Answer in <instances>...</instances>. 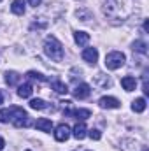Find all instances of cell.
Masks as SVG:
<instances>
[{
	"instance_id": "2e32d148",
	"label": "cell",
	"mask_w": 149,
	"mask_h": 151,
	"mask_svg": "<svg viewBox=\"0 0 149 151\" xmlns=\"http://www.w3.org/2000/svg\"><path fill=\"white\" fill-rule=\"evenodd\" d=\"M132 109L135 111V113H144L146 111V99H135L133 102H132Z\"/></svg>"
},
{
	"instance_id": "f1b7e54d",
	"label": "cell",
	"mask_w": 149,
	"mask_h": 151,
	"mask_svg": "<svg viewBox=\"0 0 149 151\" xmlns=\"http://www.w3.org/2000/svg\"><path fill=\"white\" fill-rule=\"evenodd\" d=\"M27 151H30V150H27Z\"/></svg>"
},
{
	"instance_id": "4316f807",
	"label": "cell",
	"mask_w": 149,
	"mask_h": 151,
	"mask_svg": "<svg viewBox=\"0 0 149 151\" xmlns=\"http://www.w3.org/2000/svg\"><path fill=\"white\" fill-rule=\"evenodd\" d=\"M2 104H4V93L0 91V106H2Z\"/></svg>"
},
{
	"instance_id": "d4e9b609",
	"label": "cell",
	"mask_w": 149,
	"mask_h": 151,
	"mask_svg": "<svg viewBox=\"0 0 149 151\" xmlns=\"http://www.w3.org/2000/svg\"><path fill=\"white\" fill-rule=\"evenodd\" d=\"M144 32H149V21L148 19L144 21Z\"/></svg>"
},
{
	"instance_id": "7c38bea8",
	"label": "cell",
	"mask_w": 149,
	"mask_h": 151,
	"mask_svg": "<svg viewBox=\"0 0 149 151\" xmlns=\"http://www.w3.org/2000/svg\"><path fill=\"white\" fill-rule=\"evenodd\" d=\"M65 114H72L77 119L84 121V119H88V118L91 116V111H90V109H74V111H65Z\"/></svg>"
},
{
	"instance_id": "ffe728a7",
	"label": "cell",
	"mask_w": 149,
	"mask_h": 151,
	"mask_svg": "<svg viewBox=\"0 0 149 151\" xmlns=\"http://www.w3.org/2000/svg\"><path fill=\"white\" fill-rule=\"evenodd\" d=\"M27 77L32 79V81H46V77L40 74V72H35V70H28L27 72Z\"/></svg>"
},
{
	"instance_id": "277c9868",
	"label": "cell",
	"mask_w": 149,
	"mask_h": 151,
	"mask_svg": "<svg viewBox=\"0 0 149 151\" xmlns=\"http://www.w3.org/2000/svg\"><path fill=\"white\" fill-rule=\"evenodd\" d=\"M90 93H91V88H90V84H86V83H81V84H77V86L74 88V97L79 99V100L88 99Z\"/></svg>"
},
{
	"instance_id": "52a82bcc",
	"label": "cell",
	"mask_w": 149,
	"mask_h": 151,
	"mask_svg": "<svg viewBox=\"0 0 149 151\" xmlns=\"http://www.w3.org/2000/svg\"><path fill=\"white\" fill-rule=\"evenodd\" d=\"M82 60L84 62H88V63H91V65H95L97 63V60H98V51L95 49V47H86L84 51H82Z\"/></svg>"
},
{
	"instance_id": "5b68a950",
	"label": "cell",
	"mask_w": 149,
	"mask_h": 151,
	"mask_svg": "<svg viewBox=\"0 0 149 151\" xmlns=\"http://www.w3.org/2000/svg\"><path fill=\"white\" fill-rule=\"evenodd\" d=\"M70 137V128L67 127V125H58L56 127V130H54V139L58 141V142H65L67 139Z\"/></svg>"
},
{
	"instance_id": "ac0fdd59",
	"label": "cell",
	"mask_w": 149,
	"mask_h": 151,
	"mask_svg": "<svg viewBox=\"0 0 149 151\" xmlns=\"http://www.w3.org/2000/svg\"><path fill=\"white\" fill-rule=\"evenodd\" d=\"M30 107L42 111V109H47V104H46L42 99H32V100H30Z\"/></svg>"
},
{
	"instance_id": "30bf717a",
	"label": "cell",
	"mask_w": 149,
	"mask_h": 151,
	"mask_svg": "<svg viewBox=\"0 0 149 151\" xmlns=\"http://www.w3.org/2000/svg\"><path fill=\"white\" fill-rule=\"evenodd\" d=\"M86 132H88V130H86V125H84L82 121H81V123H77L74 128H72V135H74L77 141L84 139V137H86Z\"/></svg>"
},
{
	"instance_id": "3957f363",
	"label": "cell",
	"mask_w": 149,
	"mask_h": 151,
	"mask_svg": "<svg viewBox=\"0 0 149 151\" xmlns=\"http://www.w3.org/2000/svg\"><path fill=\"white\" fill-rule=\"evenodd\" d=\"M125 62H126V56H125L121 51H112V53H109V55L105 56V67H107L109 70H117V69H121V67L125 65Z\"/></svg>"
},
{
	"instance_id": "7402d4cb",
	"label": "cell",
	"mask_w": 149,
	"mask_h": 151,
	"mask_svg": "<svg viewBox=\"0 0 149 151\" xmlns=\"http://www.w3.org/2000/svg\"><path fill=\"white\" fill-rule=\"evenodd\" d=\"M88 135L93 139V141H100V137H102V134H100V130H97V128H91L90 132H88Z\"/></svg>"
},
{
	"instance_id": "44dd1931",
	"label": "cell",
	"mask_w": 149,
	"mask_h": 151,
	"mask_svg": "<svg viewBox=\"0 0 149 151\" xmlns=\"http://www.w3.org/2000/svg\"><path fill=\"white\" fill-rule=\"evenodd\" d=\"M9 121H11V111L0 109V123H9Z\"/></svg>"
},
{
	"instance_id": "7a4b0ae2",
	"label": "cell",
	"mask_w": 149,
	"mask_h": 151,
	"mask_svg": "<svg viewBox=\"0 0 149 151\" xmlns=\"http://www.w3.org/2000/svg\"><path fill=\"white\" fill-rule=\"evenodd\" d=\"M9 111H11V121H12L14 127L23 128V127H28L30 125V116H28V113L25 109L14 106V107H9Z\"/></svg>"
},
{
	"instance_id": "83f0119b",
	"label": "cell",
	"mask_w": 149,
	"mask_h": 151,
	"mask_svg": "<svg viewBox=\"0 0 149 151\" xmlns=\"http://www.w3.org/2000/svg\"><path fill=\"white\" fill-rule=\"evenodd\" d=\"M144 151H148V150H144Z\"/></svg>"
},
{
	"instance_id": "ba28073f",
	"label": "cell",
	"mask_w": 149,
	"mask_h": 151,
	"mask_svg": "<svg viewBox=\"0 0 149 151\" xmlns=\"http://www.w3.org/2000/svg\"><path fill=\"white\" fill-rule=\"evenodd\" d=\"M121 86L125 88V91H133L137 88V79L133 76H125L121 79Z\"/></svg>"
},
{
	"instance_id": "4fadbf2b",
	"label": "cell",
	"mask_w": 149,
	"mask_h": 151,
	"mask_svg": "<svg viewBox=\"0 0 149 151\" xmlns=\"http://www.w3.org/2000/svg\"><path fill=\"white\" fill-rule=\"evenodd\" d=\"M19 81H21V76L18 74L16 70H9V72H5V83H7L9 86H16Z\"/></svg>"
},
{
	"instance_id": "cb8c5ba5",
	"label": "cell",
	"mask_w": 149,
	"mask_h": 151,
	"mask_svg": "<svg viewBox=\"0 0 149 151\" xmlns=\"http://www.w3.org/2000/svg\"><path fill=\"white\" fill-rule=\"evenodd\" d=\"M30 5L37 7V5H40V0H30Z\"/></svg>"
},
{
	"instance_id": "6da1fadb",
	"label": "cell",
	"mask_w": 149,
	"mask_h": 151,
	"mask_svg": "<svg viewBox=\"0 0 149 151\" xmlns=\"http://www.w3.org/2000/svg\"><path fill=\"white\" fill-rule=\"evenodd\" d=\"M44 53L54 60V62H62L63 60V46L54 35H47L44 40Z\"/></svg>"
},
{
	"instance_id": "d6986e66",
	"label": "cell",
	"mask_w": 149,
	"mask_h": 151,
	"mask_svg": "<svg viewBox=\"0 0 149 151\" xmlns=\"http://www.w3.org/2000/svg\"><path fill=\"white\" fill-rule=\"evenodd\" d=\"M133 51L146 55V53H148V44H146L144 40H135V42H133Z\"/></svg>"
},
{
	"instance_id": "9a60e30c",
	"label": "cell",
	"mask_w": 149,
	"mask_h": 151,
	"mask_svg": "<svg viewBox=\"0 0 149 151\" xmlns=\"http://www.w3.org/2000/svg\"><path fill=\"white\" fill-rule=\"evenodd\" d=\"M32 91H34V88H32V84H30V83L19 84V88H18V95H19L21 99H28V97L32 95Z\"/></svg>"
},
{
	"instance_id": "8992f818",
	"label": "cell",
	"mask_w": 149,
	"mask_h": 151,
	"mask_svg": "<svg viewBox=\"0 0 149 151\" xmlns=\"http://www.w3.org/2000/svg\"><path fill=\"white\" fill-rule=\"evenodd\" d=\"M98 106H100L102 109H117V107L121 106V102H119L117 99H114V97H102V99L98 100Z\"/></svg>"
},
{
	"instance_id": "8fae6325",
	"label": "cell",
	"mask_w": 149,
	"mask_h": 151,
	"mask_svg": "<svg viewBox=\"0 0 149 151\" xmlns=\"http://www.w3.org/2000/svg\"><path fill=\"white\" fill-rule=\"evenodd\" d=\"M25 9H27V2H25V0H14L12 5H11V11H12L14 14H18V16L25 14Z\"/></svg>"
},
{
	"instance_id": "e0dca14e",
	"label": "cell",
	"mask_w": 149,
	"mask_h": 151,
	"mask_svg": "<svg viewBox=\"0 0 149 151\" xmlns=\"http://www.w3.org/2000/svg\"><path fill=\"white\" fill-rule=\"evenodd\" d=\"M51 88H53L56 93H60V95H63V93H67V91H69L67 84H65V83H62V81H58V79L51 83Z\"/></svg>"
},
{
	"instance_id": "f546056e",
	"label": "cell",
	"mask_w": 149,
	"mask_h": 151,
	"mask_svg": "<svg viewBox=\"0 0 149 151\" xmlns=\"http://www.w3.org/2000/svg\"><path fill=\"white\" fill-rule=\"evenodd\" d=\"M0 2H2V0H0Z\"/></svg>"
},
{
	"instance_id": "603a6c76",
	"label": "cell",
	"mask_w": 149,
	"mask_h": 151,
	"mask_svg": "<svg viewBox=\"0 0 149 151\" xmlns=\"http://www.w3.org/2000/svg\"><path fill=\"white\" fill-rule=\"evenodd\" d=\"M77 16L81 18V21H88V19H91V14H90L88 11H77Z\"/></svg>"
},
{
	"instance_id": "484cf974",
	"label": "cell",
	"mask_w": 149,
	"mask_h": 151,
	"mask_svg": "<svg viewBox=\"0 0 149 151\" xmlns=\"http://www.w3.org/2000/svg\"><path fill=\"white\" fill-rule=\"evenodd\" d=\"M4 146H5V142H4V139H2V137H0V151L4 150Z\"/></svg>"
},
{
	"instance_id": "9c48e42d",
	"label": "cell",
	"mask_w": 149,
	"mask_h": 151,
	"mask_svg": "<svg viewBox=\"0 0 149 151\" xmlns=\"http://www.w3.org/2000/svg\"><path fill=\"white\" fill-rule=\"evenodd\" d=\"M35 128L40 132H51L53 130V121L47 119V118H39L37 123H35Z\"/></svg>"
},
{
	"instance_id": "5bb4252c",
	"label": "cell",
	"mask_w": 149,
	"mask_h": 151,
	"mask_svg": "<svg viewBox=\"0 0 149 151\" xmlns=\"http://www.w3.org/2000/svg\"><path fill=\"white\" fill-rule=\"evenodd\" d=\"M74 40L79 47H82V46H86V44L90 42V34H86V32H75Z\"/></svg>"
}]
</instances>
